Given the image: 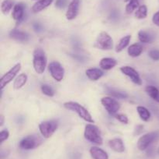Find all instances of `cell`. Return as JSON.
Masks as SVG:
<instances>
[{"instance_id": "26", "label": "cell", "mask_w": 159, "mask_h": 159, "mask_svg": "<svg viewBox=\"0 0 159 159\" xmlns=\"http://www.w3.org/2000/svg\"><path fill=\"white\" fill-rule=\"evenodd\" d=\"M12 7H14L12 0H3L1 4V10L4 15H7Z\"/></svg>"}, {"instance_id": "23", "label": "cell", "mask_w": 159, "mask_h": 159, "mask_svg": "<svg viewBox=\"0 0 159 159\" xmlns=\"http://www.w3.org/2000/svg\"><path fill=\"white\" fill-rule=\"evenodd\" d=\"M137 111H138V113L141 120L144 122L149 121V119L151 118V112L147 108L144 107V106H138Z\"/></svg>"}, {"instance_id": "35", "label": "cell", "mask_w": 159, "mask_h": 159, "mask_svg": "<svg viewBox=\"0 0 159 159\" xmlns=\"http://www.w3.org/2000/svg\"><path fill=\"white\" fill-rule=\"evenodd\" d=\"M152 21L156 26H159V11L154 14L153 17H152Z\"/></svg>"}, {"instance_id": "24", "label": "cell", "mask_w": 159, "mask_h": 159, "mask_svg": "<svg viewBox=\"0 0 159 159\" xmlns=\"http://www.w3.org/2000/svg\"><path fill=\"white\" fill-rule=\"evenodd\" d=\"M130 39H131V36L130 35H127L124 36V37L120 40V41L118 42L117 45L116 47V52H120L122 51L124 48H127L128 46L129 43L130 41Z\"/></svg>"}, {"instance_id": "17", "label": "cell", "mask_w": 159, "mask_h": 159, "mask_svg": "<svg viewBox=\"0 0 159 159\" xmlns=\"http://www.w3.org/2000/svg\"><path fill=\"white\" fill-rule=\"evenodd\" d=\"M85 75L90 80L96 81L103 76V72L98 68H91L85 71Z\"/></svg>"}, {"instance_id": "13", "label": "cell", "mask_w": 159, "mask_h": 159, "mask_svg": "<svg viewBox=\"0 0 159 159\" xmlns=\"http://www.w3.org/2000/svg\"><path fill=\"white\" fill-rule=\"evenodd\" d=\"M9 37L13 40L20 42H27L30 40V35L24 31L19 30H12L9 32Z\"/></svg>"}, {"instance_id": "27", "label": "cell", "mask_w": 159, "mask_h": 159, "mask_svg": "<svg viewBox=\"0 0 159 159\" xmlns=\"http://www.w3.org/2000/svg\"><path fill=\"white\" fill-rule=\"evenodd\" d=\"M148 16V8L145 5H142L138 7L137 11L135 12V17L137 19H145Z\"/></svg>"}, {"instance_id": "7", "label": "cell", "mask_w": 159, "mask_h": 159, "mask_svg": "<svg viewBox=\"0 0 159 159\" xmlns=\"http://www.w3.org/2000/svg\"><path fill=\"white\" fill-rule=\"evenodd\" d=\"M42 143V140L38 135H30L20 140L19 146L23 150H32Z\"/></svg>"}, {"instance_id": "6", "label": "cell", "mask_w": 159, "mask_h": 159, "mask_svg": "<svg viewBox=\"0 0 159 159\" xmlns=\"http://www.w3.org/2000/svg\"><path fill=\"white\" fill-rule=\"evenodd\" d=\"M159 137V131H154V132H148L144 135L141 136L138 139L137 146L140 151H145L154 141Z\"/></svg>"}, {"instance_id": "8", "label": "cell", "mask_w": 159, "mask_h": 159, "mask_svg": "<svg viewBox=\"0 0 159 159\" xmlns=\"http://www.w3.org/2000/svg\"><path fill=\"white\" fill-rule=\"evenodd\" d=\"M48 70H49L51 76L57 82H60V81H61L64 79V76H65V69L61 65L60 62H57V61L51 62L48 65Z\"/></svg>"}, {"instance_id": "30", "label": "cell", "mask_w": 159, "mask_h": 159, "mask_svg": "<svg viewBox=\"0 0 159 159\" xmlns=\"http://www.w3.org/2000/svg\"><path fill=\"white\" fill-rule=\"evenodd\" d=\"M41 91L43 94L48 97H53L54 95V90H53L51 86L48 85V84H43L41 86Z\"/></svg>"}, {"instance_id": "22", "label": "cell", "mask_w": 159, "mask_h": 159, "mask_svg": "<svg viewBox=\"0 0 159 159\" xmlns=\"http://www.w3.org/2000/svg\"><path fill=\"white\" fill-rule=\"evenodd\" d=\"M138 39L142 43H152L155 39V37L148 31H140L138 32Z\"/></svg>"}, {"instance_id": "38", "label": "cell", "mask_w": 159, "mask_h": 159, "mask_svg": "<svg viewBox=\"0 0 159 159\" xmlns=\"http://www.w3.org/2000/svg\"><path fill=\"white\" fill-rule=\"evenodd\" d=\"M158 153H159V149H158Z\"/></svg>"}, {"instance_id": "16", "label": "cell", "mask_w": 159, "mask_h": 159, "mask_svg": "<svg viewBox=\"0 0 159 159\" xmlns=\"http://www.w3.org/2000/svg\"><path fill=\"white\" fill-rule=\"evenodd\" d=\"M89 152L93 159H109L108 154L98 147H92Z\"/></svg>"}, {"instance_id": "25", "label": "cell", "mask_w": 159, "mask_h": 159, "mask_svg": "<svg viewBox=\"0 0 159 159\" xmlns=\"http://www.w3.org/2000/svg\"><path fill=\"white\" fill-rule=\"evenodd\" d=\"M145 91L153 100L159 102V90L155 86L149 85L146 87Z\"/></svg>"}, {"instance_id": "15", "label": "cell", "mask_w": 159, "mask_h": 159, "mask_svg": "<svg viewBox=\"0 0 159 159\" xmlns=\"http://www.w3.org/2000/svg\"><path fill=\"white\" fill-rule=\"evenodd\" d=\"M12 17L17 23H20L24 17V6L22 3L15 5L12 9Z\"/></svg>"}, {"instance_id": "36", "label": "cell", "mask_w": 159, "mask_h": 159, "mask_svg": "<svg viewBox=\"0 0 159 159\" xmlns=\"http://www.w3.org/2000/svg\"><path fill=\"white\" fill-rule=\"evenodd\" d=\"M4 120H5V117L3 115H0V126H2L3 124H4Z\"/></svg>"}, {"instance_id": "33", "label": "cell", "mask_w": 159, "mask_h": 159, "mask_svg": "<svg viewBox=\"0 0 159 159\" xmlns=\"http://www.w3.org/2000/svg\"><path fill=\"white\" fill-rule=\"evenodd\" d=\"M9 137V132L7 130V129H3V130L1 131L0 132V141H1V143H2L5 140H7Z\"/></svg>"}, {"instance_id": "1", "label": "cell", "mask_w": 159, "mask_h": 159, "mask_svg": "<svg viewBox=\"0 0 159 159\" xmlns=\"http://www.w3.org/2000/svg\"><path fill=\"white\" fill-rule=\"evenodd\" d=\"M64 107L68 110L76 112L79 116L85 121L90 123H94V119L92 117L91 114L84 106H82L79 103L75 102V101H67V102L64 103Z\"/></svg>"}, {"instance_id": "2", "label": "cell", "mask_w": 159, "mask_h": 159, "mask_svg": "<svg viewBox=\"0 0 159 159\" xmlns=\"http://www.w3.org/2000/svg\"><path fill=\"white\" fill-rule=\"evenodd\" d=\"M33 65L34 70L38 74H42L47 66V56L41 48H36L33 54Z\"/></svg>"}, {"instance_id": "18", "label": "cell", "mask_w": 159, "mask_h": 159, "mask_svg": "<svg viewBox=\"0 0 159 159\" xmlns=\"http://www.w3.org/2000/svg\"><path fill=\"white\" fill-rule=\"evenodd\" d=\"M117 64V61L113 58H102L99 62V66L104 70H110L114 68Z\"/></svg>"}, {"instance_id": "29", "label": "cell", "mask_w": 159, "mask_h": 159, "mask_svg": "<svg viewBox=\"0 0 159 159\" xmlns=\"http://www.w3.org/2000/svg\"><path fill=\"white\" fill-rule=\"evenodd\" d=\"M108 93L110 94L112 96L115 97V98H127L128 97L127 93L125 92H123V91H119V90H114V89H112V88H108Z\"/></svg>"}, {"instance_id": "12", "label": "cell", "mask_w": 159, "mask_h": 159, "mask_svg": "<svg viewBox=\"0 0 159 159\" xmlns=\"http://www.w3.org/2000/svg\"><path fill=\"white\" fill-rule=\"evenodd\" d=\"M79 5H80V0H72L69 5H68V9L66 12V18L68 20H72L77 17L79 13Z\"/></svg>"}, {"instance_id": "4", "label": "cell", "mask_w": 159, "mask_h": 159, "mask_svg": "<svg viewBox=\"0 0 159 159\" xmlns=\"http://www.w3.org/2000/svg\"><path fill=\"white\" fill-rule=\"evenodd\" d=\"M94 47L98 49L103 50V51L111 50L113 48V38L108 33L102 31L98 35L94 43Z\"/></svg>"}, {"instance_id": "21", "label": "cell", "mask_w": 159, "mask_h": 159, "mask_svg": "<svg viewBox=\"0 0 159 159\" xmlns=\"http://www.w3.org/2000/svg\"><path fill=\"white\" fill-rule=\"evenodd\" d=\"M28 76L26 73H21V74H20L16 78L15 80H14L13 88L15 90H19V89L22 88L26 84Z\"/></svg>"}, {"instance_id": "37", "label": "cell", "mask_w": 159, "mask_h": 159, "mask_svg": "<svg viewBox=\"0 0 159 159\" xmlns=\"http://www.w3.org/2000/svg\"><path fill=\"white\" fill-rule=\"evenodd\" d=\"M34 1H39V0H34Z\"/></svg>"}, {"instance_id": "34", "label": "cell", "mask_w": 159, "mask_h": 159, "mask_svg": "<svg viewBox=\"0 0 159 159\" xmlns=\"http://www.w3.org/2000/svg\"><path fill=\"white\" fill-rule=\"evenodd\" d=\"M67 2V0H56L55 6L58 9H63L65 6Z\"/></svg>"}, {"instance_id": "20", "label": "cell", "mask_w": 159, "mask_h": 159, "mask_svg": "<svg viewBox=\"0 0 159 159\" xmlns=\"http://www.w3.org/2000/svg\"><path fill=\"white\" fill-rule=\"evenodd\" d=\"M143 51V47L141 44H133V45H130V47L127 49V52H128V55L130 56V57L136 58L138 57L141 55Z\"/></svg>"}, {"instance_id": "28", "label": "cell", "mask_w": 159, "mask_h": 159, "mask_svg": "<svg viewBox=\"0 0 159 159\" xmlns=\"http://www.w3.org/2000/svg\"><path fill=\"white\" fill-rule=\"evenodd\" d=\"M139 4H140V2L139 0H130L127 5L126 6V12L127 14H130L135 11V9H138L139 7Z\"/></svg>"}, {"instance_id": "3", "label": "cell", "mask_w": 159, "mask_h": 159, "mask_svg": "<svg viewBox=\"0 0 159 159\" xmlns=\"http://www.w3.org/2000/svg\"><path fill=\"white\" fill-rule=\"evenodd\" d=\"M84 137L88 141L97 145L102 143V138L99 128L93 124H87L85 127Z\"/></svg>"}, {"instance_id": "32", "label": "cell", "mask_w": 159, "mask_h": 159, "mask_svg": "<svg viewBox=\"0 0 159 159\" xmlns=\"http://www.w3.org/2000/svg\"><path fill=\"white\" fill-rule=\"evenodd\" d=\"M149 56L152 59L155 61H158L159 60V50L158 49H153L152 51H149L148 53Z\"/></svg>"}, {"instance_id": "10", "label": "cell", "mask_w": 159, "mask_h": 159, "mask_svg": "<svg viewBox=\"0 0 159 159\" xmlns=\"http://www.w3.org/2000/svg\"><path fill=\"white\" fill-rule=\"evenodd\" d=\"M20 70H21V64L19 62V63L16 64L12 68H11L7 73H5V74L2 76L1 80H0V85H1L2 90H3V88H4L6 86H7L8 84L16 77L17 73H20Z\"/></svg>"}, {"instance_id": "9", "label": "cell", "mask_w": 159, "mask_h": 159, "mask_svg": "<svg viewBox=\"0 0 159 159\" xmlns=\"http://www.w3.org/2000/svg\"><path fill=\"white\" fill-rule=\"evenodd\" d=\"M101 103L110 115H114L120 108V104L114 98L110 97H104L101 99Z\"/></svg>"}, {"instance_id": "14", "label": "cell", "mask_w": 159, "mask_h": 159, "mask_svg": "<svg viewBox=\"0 0 159 159\" xmlns=\"http://www.w3.org/2000/svg\"><path fill=\"white\" fill-rule=\"evenodd\" d=\"M108 144L112 150L118 153H123L125 151V146L123 140L120 138H114L110 140Z\"/></svg>"}, {"instance_id": "31", "label": "cell", "mask_w": 159, "mask_h": 159, "mask_svg": "<svg viewBox=\"0 0 159 159\" xmlns=\"http://www.w3.org/2000/svg\"><path fill=\"white\" fill-rule=\"evenodd\" d=\"M115 118L119 122L124 123V124H127L129 122L128 117L124 115V114H116V115H115Z\"/></svg>"}, {"instance_id": "5", "label": "cell", "mask_w": 159, "mask_h": 159, "mask_svg": "<svg viewBox=\"0 0 159 159\" xmlns=\"http://www.w3.org/2000/svg\"><path fill=\"white\" fill-rule=\"evenodd\" d=\"M58 127L57 120H48L43 121L39 124V130L44 138L48 139L55 132Z\"/></svg>"}, {"instance_id": "19", "label": "cell", "mask_w": 159, "mask_h": 159, "mask_svg": "<svg viewBox=\"0 0 159 159\" xmlns=\"http://www.w3.org/2000/svg\"><path fill=\"white\" fill-rule=\"evenodd\" d=\"M54 0H39L37 2L34 4L32 6V12L34 13H37V12H41L42 10L46 9L47 7L51 5Z\"/></svg>"}, {"instance_id": "11", "label": "cell", "mask_w": 159, "mask_h": 159, "mask_svg": "<svg viewBox=\"0 0 159 159\" xmlns=\"http://www.w3.org/2000/svg\"><path fill=\"white\" fill-rule=\"evenodd\" d=\"M120 71L124 75L128 76L130 79V80L134 83V84H137L138 86H141L142 84V80H141V76H140L139 73L133 68L130 66H123L120 68Z\"/></svg>"}]
</instances>
